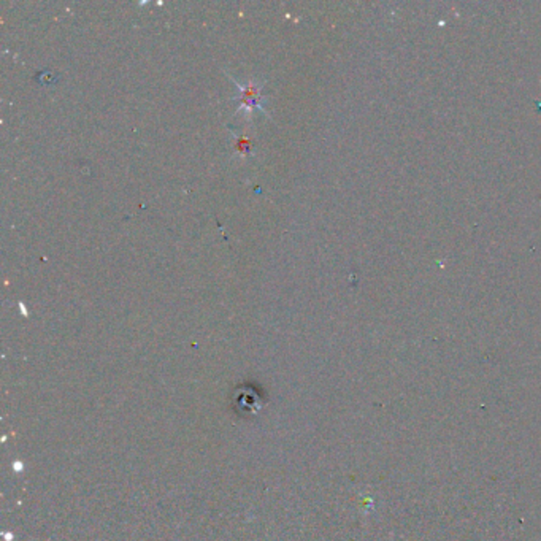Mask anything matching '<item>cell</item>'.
I'll return each instance as SVG.
<instances>
[{"instance_id": "1", "label": "cell", "mask_w": 541, "mask_h": 541, "mask_svg": "<svg viewBox=\"0 0 541 541\" xmlns=\"http://www.w3.org/2000/svg\"><path fill=\"white\" fill-rule=\"evenodd\" d=\"M259 92L261 89L257 86L251 83L248 87H242L240 94H242V105L243 106H249V108H254V106H259Z\"/></svg>"}]
</instances>
